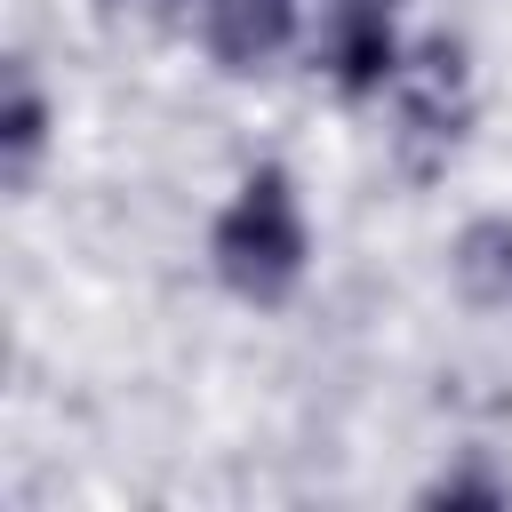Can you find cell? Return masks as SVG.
I'll return each mask as SVG.
<instances>
[{
  "mask_svg": "<svg viewBox=\"0 0 512 512\" xmlns=\"http://www.w3.org/2000/svg\"><path fill=\"white\" fill-rule=\"evenodd\" d=\"M216 280L248 304H280L296 280H304V256H312V232H304V208H296V184L288 168H248L232 208L216 216Z\"/></svg>",
  "mask_w": 512,
  "mask_h": 512,
  "instance_id": "1",
  "label": "cell"
},
{
  "mask_svg": "<svg viewBox=\"0 0 512 512\" xmlns=\"http://www.w3.org/2000/svg\"><path fill=\"white\" fill-rule=\"evenodd\" d=\"M472 120V72L456 40H424L416 64H400V160L440 168Z\"/></svg>",
  "mask_w": 512,
  "mask_h": 512,
  "instance_id": "2",
  "label": "cell"
},
{
  "mask_svg": "<svg viewBox=\"0 0 512 512\" xmlns=\"http://www.w3.org/2000/svg\"><path fill=\"white\" fill-rule=\"evenodd\" d=\"M320 64L368 96L400 80V40H392V0H320Z\"/></svg>",
  "mask_w": 512,
  "mask_h": 512,
  "instance_id": "3",
  "label": "cell"
},
{
  "mask_svg": "<svg viewBox=\"0 0 512 512\" xmlns=\"http://www.w3.org/2000/svg\"><path fill=\"white\" fill-rule=\"evenodd\" d=\"M200 40L224 72H256L296 40V0H200Z\"/></svg>",
  "mask_w": 512,
  "mask_h": 512,
  "instance_id": "4",
  "label": "cell"
},
{
  "mask_svg": "<svg viewBox=\"0 0 512 512\" xmlns=\"http://www.w3.org/2000/svg\"><path fill=\"white\" fill-rule=\"evenodd\" d=\"M448 272L472 304H512V216H472L448 248Z\"/></svg>",
  "mask_w": 512,
  "mask_h": 512,
  "instance_id": "5",
  "label": "cell"
},
{
  "mask_svg": "<svg viewBox=\"0 0 512 512\" xmlns=\"http://www.w3.org/2000/svg\"><path fill=\"white\" fill-rule=\"evenodd\" d=\"M0 128H8V168L24 176V168L40 160V144H48V96L32 88V72H24V64L8 72V120H0Z\"/></svg>",
  "mask_w": 512,
  "mask_h": 512,
  "instance_id": "6",
  "label": "cell"
},
{
  "mask_svg": "<svg viewBox=\"0 0 512 512\" xmlns=\"http://www.w3.org/2000/svg\"><path fill=\"white\" fill-rule=\"evenodd\" d=\"M104 8L128 24H192L200 16V0H104Z\"/></svg>",
  "mask_w": 512,
  "mask_h": 512,
  "instance_id": "7",
  "label": "cell"
}]
</instances>
